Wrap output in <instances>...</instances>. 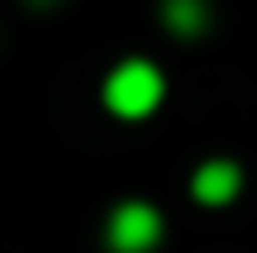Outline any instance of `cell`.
<instances>
[{
    "instance_id": "cell-1",
    "label": "cell",
    "mask_w": 257,
    "mask_h": 253,
    "mask_svg": "<svg viewBox=\"0 0 257 253\" xmlns=\"http://www.w3.org/2000/svg\"><path fill=\"white\" fill-rule=\"evenodd\" d=\"M162 72H157L153 62H143V57H128L119 62L110 76H105V105H110L119 120H143V115H153L157 105H162Z\"/></svg>"
},
{
    "instance_id": "cell-2",
    "label": "cell",
    "mask_w": 257,
    "mask_h": 253,
    "mask_svg": "<svg viewBox=\"0 0 257 253\" xmlns=\"http://www.w3.org/2000/svg\"><path fill=\"white\" fill-rule=\"evenodd\" d=\"M162 239V215L148 201H119L105 220V244L114 253H153Z\"/></svg>"
},
{
    "instance_id": "cell-3",
    "label": "cell",
    "mask_w": 257,
    "mask_h": 253,
    "mask_svg": "<svg viewBox=\"0 0 257 253\" xmlns=\"http://www.w3.org/2000/svg\"><path fill=\"white\" fill-rule=\"evenodd\" d=\"M238 191H243V167H238V162H229V158L200 162L195 177H191V196L200 201V206H229Z\"/></svg>"
},
{
    "instance_id": "cell-4",
    "label": "cell",
    "mask_w": 257,
    "mask_h": 253,
    "mask_svg": "<svg viewBox=\"0 0 257 253\" xmlns=\"http://www.w3.org/2000/svg\"><path fill=\"white\" fill-rule=\"evenodd\" d=\"M162 19L172 34H200L205 29V0H162Z\"/></svg>"
}]
</instances>
